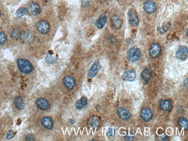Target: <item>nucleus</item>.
<instances>
[{"mask_svg":"<svg viewBox=\"0 0 188 141\" xmlns=\"http://www.w3.org/2000/svg\"><path fill=\"white\" fill-rule=\"evenodd\" d=\"M25 140L27 141H34L35 140V137L32 134H28L26 136Z\"/></svg>","mask_w":188,"mask_h":141,"instance_id":"nucleus-31","label":"nucleus"},{"mask_svg":"<svg viewBox=\"0 0 188 141\" xmlns=\"http://www.w3.org/2000/svg\"><path fill=\"white\" fill-rule=\"evenodd\" d=\"M28 14L27 8H19L16 12V15L17 17L21 18L25 15L26 14Z\"/></svg>","mask_w":188,"mask_h":141,"instance_id":"nucleus-25","label":"nucleus"},{"mask_svg":"<svg viewBox=\"0 0 188 141\" xmlns=\"http://www.w3.org/2000/svg\"><path fill=\"white\" fill-rule=\"evenodd\" d=\"M111 21L113 27L116 29H118L121 27L123 24L121 18L117 15H114L111 18Z\"/></svg>","mask_w":188,"mask_h":141,"instance_id":"nucleus-18","label":"nucleus"},{"mask_svg":"<svg viewBox=\"0 0 188 141\" xmlns=\"http://www.w3.org/2000/svg\"><path fill=\"white\" fill-rule=\"evenodd\" d=\"M118 114L122 120L127 121L130 119L131 116V114L130 111L124 107H119L117 110Z\"/></svg>","mask_w":188,"mask_h":141,"instance_id":"nucleus-9","label":"nucleus"},{"mask_svg":"<svg viewBox=\"0 0 188 141\" xmlns=\"http://www.w3.org/2000/svg\"><path fill=\"white\" fill-rule=\"evenodd\" d=\"M1 11L0 10V17H1Z\"/></svg>","mask_w":188,"mask_h":141,"instance_id":"nucleus-36","label":"nucleus"},{"mask_svg":"<svg viewBox=\"0 0 188 141\" xmlns=\"http://www.w3.org/2000/svg\"><path fill=\"white\" fill-rule=\"evenodd\" d=\"M115 129L110 128L109 129L108 131L107 132V135L109 136H114L115 134Z\"/></svg>","mask_w":188,"mask_h":141,"instance_id":"nucleus-29","label":"nucleus"},{"mask_svg":"<svg viewBox=\"0 0 188 141\" xmlns=\"http://www.w3.org/2000/svg\"><path fill=\"white\" fill-rule=\"evenodd\" d=\"M100 122V118L97 116H91L88 119V124L90 127L94 128L97 127Z\"/></svg>","mask_w":188,"mask_h":141,"instance_id":"nucleus-21","label":"nucleus"},{"mask_svg":"<svg viewBox=\"0 0 188 141\" xmlns=\"http://www.w3.org/2000/svg\"><path fill=\"white\" fill-rule=\"evenodd\" d=\"M176 58L181 60H185L187 58L188 49L184 46H180L176 52Z\"/></svg>","mask_w":188,"mask_h":141,"instance_id":"nucleus-6","label":"nucleus"},{"mask_svg":"<svg viewBox=\"0 0 188 141\" xmlns=\"http://www.w3.org/2000/svg\"><path fill=\"white\" fill-rule=\"evenodd\" d=\"M88 99L85 97H82L78 100L75 104V107L77 109L81 110L84 109L88 104Z\"/></svg>","mask_w":188,"mask_h":141,"instance_id":"nucleus-20","label":"nucleus"},{"mask_svg":"<svg viewBox=\"0 0 188 141\" xmlns=\"http://www.w3.org/2000/svg\"><path fill=\"white\" fill-rule=\"evenodd\" d=\"M100 68V64L99 61H96L88 72V77L90 78L94 77L97 75Z\"/></svg>","mask_w":188,"mask_h":141,"instance_id":"nucleus-10","label":"nucleus"},{"mask_svg":"<svg viewBox=\"0 0 188 141\" xmlns=\"http://www.w3.org/2000/svg\"><path fill=\"white\" fill-rule=\"evenodd\" d=\"M36 104L39 109L42 111H45L49 108V104L48 101L43 98L37 99L36 101Z\"/></svg>","mask_w":188,"mask_h":141,"instance_id":"nucleus-12","label":"nucleus"},{"mask_svg":"<svg viewBox=\"0 0 188 141\" xmlns=\"http://www.w3.org/2000/svg\"><path fill=\"white\" fill-rule=\"evenodd\" d=\"M28 14L31 16H36L38 15L41 12V10L40 6L37 3H31L27 8Z\"/></svg>","mask_w":188,"mask_h":141,"instance_id":"nucleus-7","label":"nucleus"},{"mask_svg":"<svg viewBox=\"0 0 188 141\" xmlns=\"http://www.w3.org/2000/svg\"><path fill=\"white\" fill-rule=\"evenodd\" d=\"M41 123L43 127L47 130H52L53 128V121L51 118L48 116H45L42 118L41 120Z\"/></svg>","mask_w":188,"mask_h":141,"instance_id":"nucleus-15","label":"nucleus"},{"mask_svg":"<svg viewBox=\"0 0 188 141\" xmlns=\"http://www.w3.org/2000/svg\"><path fill=\"white\" fill-rule=\"evenodd\" d=\"M125 139L127 141H132L134 140V136L133 135H130V134H128L125 137Z\"/></svg>","mask_w":188,"mask_h":141,"instance_id":"nucleus-32","label":"nucleus"},{"mask_svg":"<svg viewBox=\"0 0 188 141\" xmlns=\"http://www.w3.org/2000/svg\"><path fill=\"white\" fill-rule=\"evenodd\" d=\"M88 3V2L87 0H82V4H83V6H87Z\"/></svg>","mask_w":188,"mask_h":141,"instance_id":"nucleus-34","label":"nucleus"},{"mask_svg":"<svg viewBox=\"0 0 188 141\" xmlns=\"http://www.w3.org/2000/svg\"><path fill=\"white\" fill-rule=\"evenodd\" d=\"M70 122L71 124H74L75 122V120H73V119H71V120H70Z\"/></svg>","mask_w":188,"mask_h":141,"instance_id":"nucleus-35","label":"nucleus"},{"mask_svg":"<svg viewBox=\"0 0 188 141\" xmlns=\"http://www.w3.org/2000/svg\"><path fill=\"white\" fill-rule=\"evenodd\" d=\"M162 48L161 45L157 43H153L150 46L149 50V55L153 58H156L161 55Z\"/></svg>","mask_w":188,"mask_h":141,"instance_id":"nucleus-4","label":"nucleus"},{"mask_svg":"<svg viewBox=\"0 0 188 141\" xmlns=\"http://www.w3.org/2000/svg\"><path fill=\"white\" fill-rule=\"evenodd\" d=\"M171 26L170 24L168 22H165L161 27L159 28L158 29V32L161 34L167 32L168 29Z\"/></svg>","mask_w":188,"mask_h":141,"instance_id":"nucleus-24","label":"nucleus"},{"mask_svg":"<svg viewBox=\"0 0 188 141\" xmlns=\"http://www.w3.org/2000/svg\"><path fill=\"white\" fill-rule=\"evenodd\" d=\"M63 82L65 87L68 89H73L76 86V82L74 79L69 75L65 76L63 78Z\"/></svg>","mask_w":188,"mask_h":141,"instance_id":"nucleus-13","label":"nucleus"},{"mask_svg":"<svg viewBox=\"0 0 188 141\" xmlns=\"http://www.w3.org/2000/svg\"><path fill=\"white\" fill-rule=\"evenodd\" d=\"M21 33L19 29L15 28L13 29L11 32V36L15 39H19L21 37Z\"/></svg>","mask_w":188,"mask_h":141,"instance_id":"nucleus-27","label":"nucleus"},{"mask_svg":"<svg viewBox=\"0 0 188 141\" xmlns=\"http://www.w3.org/2000/svg\"><path fill=\"white\" fill-rule=\"evenodd\" d=\"M143 8L145 12L149 14H153L157 10L156 3L150 0L145 2L144 4Z\"/></svg>","mask_w":188,"mask_h":141,"instance_id":"nucleus-8","label":"nucleus"},{"mask_svg":"<svg viewBox=\"0 0 188 141\" xmlns=\"http://www.w3.org/2000/svg\"><path fill=\"white\" fill-rule=\"evenodd\" d=\"M124 81L127 82H132L135 81L136 78V74L133 70H129L124 72L122 76Z\"/></svg>","mask_w":188,"mask_h":141,"instance_id":"nucleus-11","label":"nucleus"},{"mask_svg":"<svg viewBox=\"0 0 188 141\" xmlns=\"http://www.w3.org/2000/svg\"><path fill=\"white\" fill-rule=\"evenodd\" d=\"M107 21V16L105 14H101L95 22L96 27L98 29H102L105 26Z\"/></svg>","mask_w":188,"mask_h":141,"instance_id":"nucleus-16","label":"nucleus"},{"mask_svg":"<svg viewBox=\"0 0 188 141\" xmlns=\"http://www.w3.org/2000/svg\"><path fill=\"white\" fill-rule=\"evenodd\" d=\"M45 60L47 63L49 64L55 63L57 62L56 58L51 55L49 54H47L45 57Z\"/></svg>","mask_w":188,"mask_h":141,"instance_id":"nucleus-26","label":"nucleus"},{"mask_svg":"<svg viewBox=\"0 0 188 141\" xmlns=\"http://www.w3.org/2000/svg\"><path fill=\"white\" fill-rule=\"evenodd\" d=\"M37 29L42 34H46L49 32L50 27L49 24L45 20L39 21L37 24Z\"/></svg>","mask_w":188,"mask_h":141,"instance_id":"nucleus-5","label":"nucleus"},{"mask_svg":"<svg viewBox=\"0 0 188 141\" xmlns=\"http://www.w3.org/2000/svg\"><path fill=\"white\" fill-rule=\"evenodd\" d=\"M14 136V131L13 130H10L8 131L7 135V138L8 139H12Z\"/></svg>","mask_w":188,"mask_h":141,"instance_id":"nucleus-30","label":"nucleus"},{"mask_svg":"<svg viewBox=\"0 0 188 141\" xmlns=\"http://www.w3.org/2000/svg\"><path fill=\"white\" fill-rule=\"evenodd\" d=\"M184 87L186 88H188V79H184Z\"/></svg>","mask_w":188,"mask_h":141,"instance_id":"nucleus-33","label":"nucleus"},{"mask_svg":"<svg viewBox=\"0 0 188 141\" xmlns=\"http://www.w3.org/2000/svg\"><path fill=\"white\" fill-rule=\"evenodd\" d=\"M18 67L22 73L28 74L34 70L33 66L28 60L25 58H19L17 60Z\"/></svg>","mask_w":188,"mask_h":141,"instance_id":"nucleus-1","label":"nucleus"},{"mask_svg":"<svg viewBox=\"0 0 188 141\" xmlns=\"http://www.w3.org/2000/svg\"><path fill=\"white\" fill-rule=\"evenodd\" d=\"M140 116L144 121L148 122L151 120L153 117V113L150 109L148 108H145L142 110Z\"/></svg>","mask_w":188,"mask_h":141,"instance_id":"nucleus-14","label":"nucleus"},{"mask_svg":"<svg viewBox=\"0 0 188 141\" xmlns=\"http://www.w3.org/2000/svg\"><path fill=\"white\" fill-rule=\"evenodd\" d=\"M141 55V52L140 49L133 47L130 48L127 52V59L130 63H134L140 58Z\"/></svg>","mask_w":188,"mask_h":141,"instance_id":"nucleus-2","label":"nucleus"},{"mask_svg":"<svg viewBox=\"0 0 188 141\" xmlns=\"http://www.w3.org/2000/svg\"><path fill=\"white\" fill-rule=\"evenodd\" d=\"M172 103L170 100H163L160 102V109L163 111H169L172 108Z\"/></svg>","mask_w":188,"mask_h":141,"instance_id":"nucleus-17","label":"nucleus"},{"mask_svg":"<svg viewBox=\"0 0 188 141\" xmlns=\"http://www.w3.org/2000/svg\"><path fill=\"white\" fill-rule=\"evenodd\" d=\"M7 40V37L3 32H0V44L3 45Z\"/></svg>","mask_w":188,"mask_h":141,"instance_id":"nucleus-28","label":"nucleus"},{"mask_svg":"<svg viewBox=\"0 0 188 141\" xmlns=\"http://www.w3.org/2000/svg\"><path fill=\"white\" fill-rule=\"evenodd\" d=\"M179 125L181 128L184 129H187L188 128V122L187 119L184 117L180 118L178 121Z\"/></svg>","mask_w":188,"mask_h":141,"instance_id":"nucleus-23","label":"nucleus"},{"mask_svg":"<svg viewBox=\"0 0 188 141\" xmlns=\"http://www.w3.org/2000/svg\"><path fill=\"white\" fill-rule=\"evenodd\" d=\"M14 103L17 109L23 110L25 106V103L23 99L21 96L17 97L14 98Z\"/></svg>","mask_w":188,"mask_h":141,"instance_id":"nucleus-22","label":"nucleus"},{"mask_svg":"<svg viewBox=\"0 0 188 141\" xmlns=\"http://www.w3.org/2000/svg\"><path fill=\"white\" fill-rule=\"evenodd\" d=\"M152 76V70L148 68H145L141 73V77L145 82H148L151 79Z\"/></svg>","mask_w":188,"mask_h":141,"instance_id":"nucleus-19","label":"nucleus"},{"mask_svg":"<svg viewBox=\"0 0 188 141\" xmlns=\"http://www.w3.org/2000/svg\"><path fill=\"white\" fill-rule=\"evenodd\" d=\"M127 17L129 23L131 26L133 27H138L140 20L138 13L135 9H131L129 10L127 12Z\"/></svg>","mask_w":188,"mask_h":141,"instance_id":"nucleus-3","label":"nucleus"}]
</instances>
